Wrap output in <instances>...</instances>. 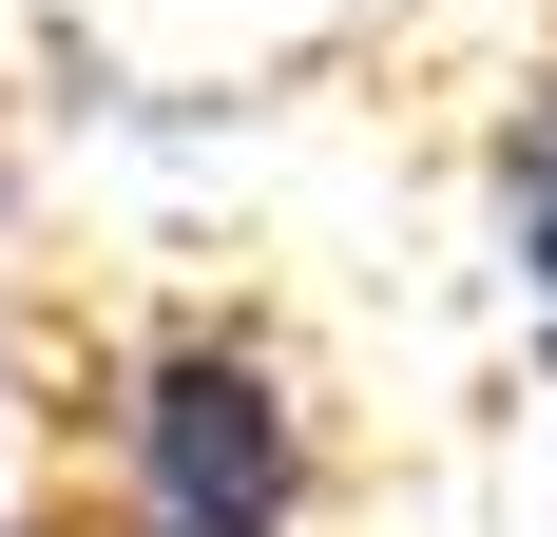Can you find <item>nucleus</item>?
Segmentation results:
<instances>
[{
    "instance_id": "f257e3e1",
    "label": "nucleus",
    "mask_w": 557,
    "mask_h": 537,
    "mask_svg": "<svg viewBox=\"0 0 557 537\" xmlns=\"http://www.w3.org/2000/svg\"><path fill=\"white\" fill-rule=\"evenodd\" d=\"M327 384L270 308L173 288L135 308V346L97 365V499L115 537H308L327 519Z\"/></svg>"
},
{
    "instance_id": "7ed1b4c3",
    "label": "nucleus",
    "mask_w": 557,
    "mask_h": 537,
    "mask_svg": "<svg viewBox=\"0 0 557 537\" xmlns=\"http://www.w3.org/2000/svg\"><path fill=\"white\" fill-rule=\"evenodd\" d=\"M0 212H20V58H0Z\"/></svg>"
},
{
    "instance_id": "f03ea898",
    "label": "nucleus",
    "mask_w": 557,
    "mask_h": 537,
    "mask_svg": "<svg viewBox=\"0 0 557 537\" xmlns=\"http://www.w3.org/2000/svg\"><path fill=\"white\" fill-rule=\"evenodd\" d=\"M481 192H500V288H519V326H539V365H557V39L519 58V97H500V154H481Z\"/></svg>"
}]
</instances>
